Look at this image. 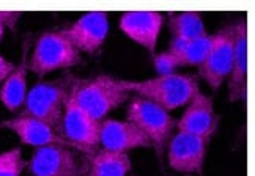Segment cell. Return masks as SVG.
I'll return each mask as SVG.
<instances>
[{"instance_id":"5bb4252c","label":"cell","mask_w":255,"mask_h":176,"mask_svg":"<svg viewBox=\"0 0 255 176\" xmlns=\"http://www.w3.org/2000/svg\"><path fill=\"white\" fill-rule=\"evenodd\" d=\"M3 128L14 132L19 140L30 146H47V145H63V146H73L71 142H68L63 135H60L57 131H54L51 126L46 123L32 118V116H16L11 120H5L0 123Z\"/></svg>"},{"instance_id":"ba28073f","label":"cell","mask_w":255,"mask_h":176,"mask_svg":"<svg viewBox=\"0 0 255 176\" xmlns=\"http://www.w3.org/2000/svg\"><path fill=\"white\" fill-rule=\"evenodd\" d=\"M58 33L66 38L79 54H95L109 33V19L103 11H92L81 16L71 27Z\"/></svg>"},{"instance_id":"8992f818","label":"cell","mask_w":255,"mask_h":176,"mask_svg":"<svg viewBox=\"0 0 255 176\" xmlns=\"http://www.w3.org/2000/svg\"><path fill=\"white\" fill-rule=\"evenodd\" d=\"M60 131L65 139L74 145V148L84 153L92 154L100 145V121L93 120L77 105L71 90L65 102Z\"/></svg>"},{"instance_id":"277c9868","label":"cell","mask_w":255,"mask_h":176,"mask_svg":"<svg viewBox=\"0 0 255 176\" xmlns=\"http://www.w3.org/2000/svg\"><path fill=\"white\" fill-rule=\"evenodd\" d=\"M126 120L143 132L161 159L175 129L172 115L154 102L135 96L126 109Z\"/></svg>"},{"instance_id":"7402d4cb","label":"cell","mask_w":255,"mask_h":176,"mask_svg":"<svg viewBox=\"0 0 255 176\" xmlns=\"http://www.w3.org/2000/svg\"><path fill=\"white\" fill-rule=\"evenodd\" d=\"M13 70H14V65L0 55V84H2L6 79V77L11 74Z\"/></svg>"},{"instance_id":"9a60e30c","label":"cell","mask_w":255,"mask_h":176,"mask_svg":"<svg viewBox=\"0 0 255 176\" xmlns=\"http://www.w3.org/2000/svg\"><path fill=\"white\" fill-rule=\"evenodd\" d=\"M248 87V27L244 21L235 25V54L229 74V101L238 102L246 97Z\"/></svg>"},{"instance_id":"e0dca14e","label":"cell","mask_w":255,"mask_h":176,"mask_svg":"<svg viewBox=\"0 0 255 176\" xmlns=\"http://www.w3.org/2000/svg\"><path fill=\"white\" fill-rule=\"evenodd\" d=\"M27 44L24 46L22 60L3 81V87L0 90V101L8 110L16 112L25 101L27 96Z\"/></svg>"},{"instance_id":"2e32d148","label":"cell","mask_w":255,"mask_h":176,"mask_svg":"<svg viewBox=\"0 0 255 176\" xmlns=\"http://www.w3.org/2000/svg\"><path fill=\"white\" fill-rule=\"evenodd\" d=\"M131 170V159L126 153L95 150L88 159L85 176H126Z\"/></svg>"},{"instance_id":"4fadbf2b","label":"cell","mask_w":255,"mask_h":176,"mask_svg":"<svg viewBox=\"0 0 255 176\" xmlns=\"http://www.w3.org/2000/svg\"><path fill=\"white\" fill-rule=\"evenodd\" d=\"M100 143L104 150L126 153L134 148H151L143 132L129 121H100Z\"/></svg>"},{"instance_id":"5b68a950","label":"cell","mask_w":255,"mask_h":176,"mask_svg":"<svg viewBox=\"0 0 255 176\" xmlns=\"http://www.w3.org/2000/svg\"><path fill=\"white\" fill-rule=\"evenodd\" d=\"M81 63V54L58 32L44 33L38 38L27 68L36 76H46L57 70L73 68Z\"/></svg>"},{"instance_id":"6da1fadb","label":"cell","mask_w":255,"mask_h":176,"mask_svg":"<svg viewBox=\"0 0 255 176\" xmlns=\"http://www.w3.org/2000/svg\"><path fill=\"white\" fill-rule=\"evenodd\" d=\"M120 85L128 93L134 91L167 112L188 105L200 93L199 77L194 74L170 73L148 81H120Z\"/></svg>"},{"instance_id":"603a6c76","label":"cell","mask_w":255,"mask_h":176,"mask_svg":"<svg viewBox=\"0 0 255 176\" xmlns=\"http://www.w3.org/2000/svg\"><path fill=\"white\" fill-rule=\"evenodd\" d=\"M3 32H5V25H3V22H2V19H0V40H2Z\"/></svg>"},{"instance_id":"3957f363","label":"cell","mask_w":255,"mask_h":176,"mask_svg":"<svg viewBox=\"0 0 255 176\" xmlns=\"http://www.w3.org/2000/svg\"><path fill=\"white\" fill-rule=\"evenodd\" d=\"M73 84L74 81L70 79V76L60 81L36 84L30 91H27L21 115L32 116L51 126L54 131H58L63 118L65 102Z\"/></svg>"},{"instance_id":"ffe728a7","label":"cell","mask_w":255,"mask_h":176,"mask_svg":"<svg viewBox=\"0 0 255 176\" xmlns=\"http://www.w3.org/2000/svg\"><path fill=\"white\" fill-rule=\"evenodd\" d=\"M25 165L19 148L0 153V176H19Z\"/></svg>"},{"instance_id":"d6986e66","label":"cell","mask_w":255,"mask_h":176,"mask_svg":"<svg viewBox=\"0 0 255 176\" xmlns=\"http://www.w3.org/2000/svg\"><path fill=\"white\" fill-rule=\"evenodd\" d=\"M173 41H191L205 35V25L199 13L186 11L170 16L169 21Z\"/></svg>"},{"instance_id":"9c48e42d","label":"cell","mask_w":255,"mask_h":176,"mask_svg":"<svg viewBox=\"0 0 255 176\" xmlns=\"http://www.w3.org/2000/svg\"><path fill=\"white\" fill-rule=\"evenodd\" d=\"M208 140L186 132H176L167 145L169 167L181 173H202Z\"/></svg>"},{"instance_id":"7c38bea8","label":"cell","mask_w":255,"mask_h":176,"mask_svg":"<svg viewBox=\"0 0 255 176\" xmlns=\"http://www.w3.org/2000/svg\"><path fill=\"white\" fill-rule=\"evenodd\" d=\"M164 16L156 11H129L120 17V28L131 40L153 54L162 28Z\"/></svg>"},{"instance_id":"52a82bcc","label":"cell","mask_w":255,"mask_h":176,"mask_svg":"<svg viewBox=\"0 0 255 176\" xmlns=\"http://www.w3.org/2000/svg\"><path fill=\"white\" fill-rule=\"evenodd\" d=\"M235 54V25L225 27L224 30L213 35L211 47L199 66V76L213 90H218L227 79Z\"/></svg>"},{"instance_id":"ac0fdd59","label":"cell","mask_w":255,"mask_h":176,"mask_svg":"<svg viewBox=\"0 0 255 176\" xmlns=\"http://www.w3.org/2000/svg\"><path fill=\"white\" fill-rule=\"evenodd\" d=\"M213 43V35L205 33L200 38H195L191 41H172L169 52L173 55L175 62L178 66H192L202 65L207 57Z\"/></svg>"},{"instance_id":"30bf717a","label":"cell","mask_w":255,"mask_h":176,"mask_svg":"<svg viewBox=\"0 0 255 176\" xmlns=\"http://www.w3.org/2000/svg\"><path fill=\"white\" fill-rule=\"evenodd\" d=\"M33 176H79L81 169L76 154L63 145L38 148L28 164Z\"/></svg>"},{"instance_id":"7a4b0ae2","label":"cell","mask_w":255,"mask_h":176,"mask_svg":"<svg viewBox=\"0 0 255 176\" xmlns=\"http://www.w3.org/2000/svg\"><path fill=\"white\" fill-rule=\"evenodd\" d=\"M71 93L77 105L96 121L128 99V91L120 85V81L109 76H98L90 81H74Z\"/></svg>"},{"instance_id":"8fae6325","label":"cell","mask_w":255,"mask_h":176,"mask_svg":"<svg viewBox=\"0 0 255 176\" xmlns=\"http://www.w3.org/2000/svg\"><path fill=\"white\" fill-rule=\"evenodd\" d=\"M219 118L214 113L213 99L210 96L199 93L192 97V101L186 107L184 113L176 123L178 132H186L191 135H197L200 139L211 140L213 134L218 128Z\"/></svg>"},{"instance_id":"44dd1931","label":"cell","mask_w":255,"mask_h":176,"mask_svg":"<svg viewBox=\"0 0 255 176\" xmlns=\"http://www.w3.org/2000/svg\"><path fill=\"white\" fill-rule=\"evenodd\" d=\"M175 68H178V65H176L173 55L169 51H165V52L154 57V70L159 73V76L173 73Z\"/></svg>"}]
</instances>
